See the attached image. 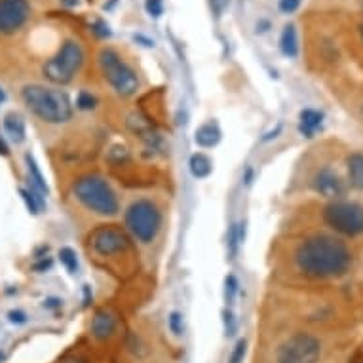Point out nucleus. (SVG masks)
<instances>
[{
    "label": "nucleus",
    "mask_w": 363,
    "mask_h": 363,
    "mask_svg": "<svg viewBox=\"0 0 363 363\" xmlns=\"http://www.w3.org/2000/svg\"><path fill=\"white\" fill-rule=\"evenodd\" d=\"M295 264L308 278H340L352 264V253L342 240L329 234H314L299 244Z\"/></svg>",
    "instance_id": "1"
},
{
    "label": "nucleus",
    "mask_w": 363,
    "mask_h": 363,
    "mask_svg": "<svg viewBox=\"0 0 363 363\" xmlns=\"http://www.w3.org/2000/svg\"><path fill=\"white\" fill-rule=\"evenodd\" d=\"M21 99L36 118H40L46 124H51V126L67 124L68 120H73V114H75L73 103L68 99L67 93L50 88V86H25L21 90Z\"/></svg>",
    "instance_id": "2"
},
{
    "label": "nucleus",
    "mask_w": 363,
    "mask_h": 363,
    "mask_svg": "<svg viewBox=\"0 0 363 363\" xmlns=\"http://www.w3.org/2000/svg\"><path fill=\"white\" fill-rule=\"evenodd\" d=\"M73 196L86 210L101 217H114L120 212V198L109 181L97 173H88L73 183Z\"/></svg>",
    "instance_id": "3"
},
{
    "label": "nucleus",
    "mask_w": 363,
    "mask_h": 363,
    "mask_svg": "<svg viewBox=\"0 0 363 363\" xmlns=\"http://www.w3.org/2000/svg\"><path fill=\"white\" fill-rule=\"evenodd\" d=\"M124 225L129 238L143 245L152 244L162 228V212L149 198H137L124 213Z\"/></svg>",
    "instance_id": "4"
},
{
    "label": "nucleus",
    "mask_w": 363,
    "mask_h": 363,
    "mask_svg": "<svg viewBox=\"0 0 363 363\" xmlns=\"http://www.w3.org/2000/svg\"><path fill=\"white\" fill-rule=\"evenodd\" d=\"M86 63V51L78 40L68 38L61 44L58 53L44 63L42 75L51 84L67 86L75 80V76L82 71Z\"/></svg>",
    "instance_id": "5"
},
{
    "label": "nucleus",
    "mask_w": 363,
    "mask_h": 363,
    "mask_svg": "<svg viewBox=\"0 0 363 363\" xmlns=\"http://www.w3.org/2000/svg\"><path fill=\"white\" fill-rule=\"evenodd\" d=\"M99 71L105 82L112 88V92L120 97H134L139 92V78L134 68L122 60L118 51L112 48H103L97 55Z\"/></svg>",
    "instance_id": "6"
},
{
    "label": "nucleus",
    "mask_w": 363,
    "mask_h": 363,
    "mask_svg": "<svg viewBox=\"0 0 363 363\" xmlns=\"http://www.w3.org/2000/svg\"><path fill=\"white\" fill-rule=\"evenodd\" d=\"M323 221L338 234L360 236L363 232V205L347 200H333L323 212Z\"/></svg>",
    "instance_id": "7"
},
{
    "label": "nucleus",
    "mask_w": 363,
    "mask_h": 363,
    "mask_svg": "<svg viewBox=\"0 0 363 363\" xmlns=\"http://www.w3.org/2000/svg\"><path fill=\"white\" fill-rule=\"evenodd\" d=\"M321 342L308 333H295L278 348V363H320Z\"/></svg>",
    "instance_id": "8"
},
{
    "label": "nucleus",
    "mask_w": 363,
    "mask_h": 363,
    "mask_svg": "<svg viewBox=\"0 0 363 363\" xmlns=\"http://www.w3.org/2000/svg\"><path fill=\"white\" fill-rule=\"evenodd\" d=\"M90 247L93 253L99 257H112L129 251L132 247V238L126 230L114 227V225H103L92 230V234L88 236Z\"/></svg>",
    "instance_id": "9"
},
{
    "label": "nucleus",
    "mask_w": 363,
    "mask_h": 363,
    "mask_svg": "<svg viewBox=\"0 0 363 363\" xmlns=\"http://www.w3.org/2000/svg\"><path fill=\"white\" fill-rule=\"evenodd\" d=\"M31 17L29 0H0V34L10 36L23 29Z\"/></svg>",
    "instance_id": "10"
},
{
    "label": "nucleus",
    "mask_w": 363,
    "mask_h": 363,
    "mask_svg": "<svg viewBox=\"0 0 363 363\" xmlns=\"http://www.w3.org/2000/svg\"><path fill=\"white\" fill-rule=\"evenodd\" d=\"M314 190L320 196L331 198V200H338L340 196L347 195V183L338 175L335 169L323 168L320 169L312 179Z\"/></svg>",
    "instance_id": "11"
},
{
    "label": "nucleus",
    "mask_w": 363,
    "mask_h": 363,
    "mask_svg": "<svg viewBox=\"0 0 363 363\" xmlns=\"http://www.w3.org/2000/svg\"><path fill=\"white\" fill-rule=\"evenodd\" d=\"M116 327H118L116 316L109 310H97L93 316L92 325H90L93 338H97V340H109L116 333Z\"/></svg>",
    "instance_id": "12"
},
{
    "label": "nucleus",
    "mask_w": 363,
    "mask_h": 363,
    "mask_svg": "<svg viewBox=\"0 0 363 363\" xmlns=\"http://www.w3.org/2000/svg\"><path fill=\"white\" fill-rule=\"evenodd\" d=\"M323 124V112L316 109H304L299 116V132L304 137H314L316 132L320 129Z\"/></svg>",
    "instance_id": "13"
},
{
    "label": "nucleus",
    "mask_w": 363,
    "mask_h": 363,
    "mask_svg": "<svg viewBox=\"0 0 363 363\" xmlns=\"http://www.w3.org/2000/svg\"><path fill=\"white\" fill-rule=\"evenodd\" d=\"M221 141V129L217 127V124H213V122H208V124H203L196 129L195 134V143L198 147H202V149H212L215 145Z\"/></svg>",
    "instance_id": "14"
},
{
    "label": "nucleus",
    "mask_w": 363,
    "mask_h": 363,
    "mask_svg": "<svg viewBox=\"0 0 363 363\" xmlns=\"http://www.w3.org/2000/svg\"><path fill=\"white\" fill-rule=\"evenodd\" d=\"M27 162V171H29V179H31V190L36 192L38 196L46 198L48 196V185H46V179H44L42 171L36 166V162L31 154H25Z\"/></svg>",
    "instance_id": "15"
},
{
    "label": "nucleus",
    "mask_w": 363,
    "mask_h": 363,
    "mask_svg": "<svg viewBox=\"0 0 363 363\" xmlns=\"http://www.w3.org/2000/svg\"><path fill=\"white\" fill-rule=\"evenodd\" d=\"M4 129H6V134L10 136V139H12L16 145L25 141L27 136L25 120L21 118L17 112H10V114L4 116Z\"/></svg>",
    "instance_id": "16"
},
{
    "label": "nucleus",
    "mask_w": 363,
    "mask_h": 363,
    "mask_svg": "<svg viewBox=\"0 0 363 363\" xmlns=\"http://www.w3.org/2000/svg\"><path fill=\"white\" fill-rule=\"evenodd\" d=\"M279 50L286 58H297L299 55V36L293 23L284 27V31L279 34Z\"/></svg>",
    "instance_id": "17"
},
{
    "label": "nucleus",
    "mask_w": 363,
    "mask_h": 363,
    "mask_svg": "<svg viewBox=\"0 0 363 363\" xmlns=\"http://www.w3.org/2000/svg\"><path fill=\"white\" fill-rule=\"evenodd\" d=\"M348 166V181L350 186H354L355 190H363V154L354 152L347 158Z\"/></svg>",
    "instance_id": "18"
},
{
    "label": "nucleus",
    "mask_w": 363,
    "mask_h": 363,
    "mask_svg": "<svg viewBox=\"0 0 363 363\" xmlns=\"http://www.w3.org/2000/svg\"><path fill=\"white\" fill-rule=\"evenodd\" d=\"M213 164L210 160V156H205L203 152H196L192 154V158H190V171H192V175L198 179L208 177L210 173H212Z\"/></svg>",
    "instance_id": "19"
},
{
    "label": "nucleus",
    "mask_w": 363,
    "mask_h": 363,
    "mask_svg": "<svg viewBox=\"0 0 363 363\" xmlns=\"http://www.w3.org/2000/svg\"><path fill=\"white\" fill-rule=\"evenodd\" d=\"M19 195L23 198V202H25L29 212L33 213V215H38V213H40V210L44 208L42 196H38L36 192H33L31 188H19Z\"/></svg>",
    "instance_id": "20"
},
{
    "label": "nucleus",
    "mask_w": 363,
    "mask_h": 363,
    "mask_svg": "<svg viewBox=\"0 0 363 363\" xmlns=\"http://www.w3.org/2000/svg\"><path fill=\"white\" fill-rule=\"evenodd\" d=\"M60 261L71 274H75L78 271V257H76V251L73 247H61Z\"/></svg>",
    "instance_id": "21"
},
{
    "label": "nucleus",
    "mask_w": 363,
    "mask_h": 363,
    "mask_svg": "<svg viewBox=\"0 0 363 363\" xmlns=\"http://www.w3.org/2000/svg\"><path fill=\"white\" fill-rule=\"evenodd\" d=\"M97 97L93 95L92 92H86V90H82V92L76 95V109L80 110H93L97 109Z\"/></svg>",
    "instance_id": "22"
},
{
    "label": "nucleus",
    "mask_w": 363,
    "mask_h": 363,
    "mask_svg": "<svg viewBox=\"0 0 363 363\" xmlns=\"http://www.w3.org/2000/svg\"><path fill=\"white\" fill-rule=\"evenodd\" d=\"M236 293H238L236 276H234V274H228L227 278H225V301H227V304L234 303Z\"/></svg>",
    "instance_id": "23"
},
{
    "label": "nucleus",
    "mask_w": 363,
    "mask_h": 363,
    "mask_svg": "<svg viewBox=\"0 0 363 363\" xmlns=\"http://www.w3.org/2000/svg\"><path fill=\"white\" fill-rule=\"evenodd\" d=\"M169 329L173 335H177L181 337L183 335V331H185V323H183V316L179 312H171L169 314Z\"/></svg>",
    "instance_id": "24"
},
{
    "label": "nucleus",
    "mask_w": 363,
    "mask_h": 363,
    "mask_svg": "<svg viewBox=\"0 0 363 363\" xmlns=\"http://www.w3.org/2000/svg\"><path fill=\"white\" fill-rule=\"evenodd\" d=\"M245 350H247V342H245L244 338H240L236 342V347H234V350H232V354H230L228 363H244Z\"/></svg>",
    "instance_id": "25"
},
{
    "label": "nucleus",
    "mask_w": 363,
    "mask_h": 363,
    "mask_svg": "<svg viewBox=\"0 0 363 363\" xmlns=\"http://www.w3.org/2000/svg\"><path fill=\"white\" fill-rule=\"evenodd\" d=\"M145 10L151 17H160L164 14V2L162 0H145Z\"/></svg>",
    "instance_id": "26"
},
{
    "label": "nucleus",
    "mask_w": 363,
    "mask_h": 363,
    "mask_svg": "<svg viewBox=\"0 0 363 363\" xmlns=\"http://www.w3.org/2000/svg\"><path fill=\"white\" fill-rule=\"evenodd\" d=\"M93 34L97 36V38H109L110 36V27L103 21V19H97L95 23L92 25Z\"/></svg>",
    "instance_id": "27"
},
{
    "label": "nucleus",
    "mask_w": 363,
    "mask_h": 363,
    "mask_svg": "<svg viewBox=\"0 0 363 363\" xmlns=\"http://www.w3.org/2000/svg\"><path fill=\"white\" fill-rule=\"evenodd\" d=\"M301 6V0H279L278 8L281 14H293Z\"/></svg>",
    "instance_id": "28"
},
{
    "label": "nucleus",
    "mask_w": 363,
    "mask_h": 363,
    "mask_svg": "<svg viewBox=\"0 0 363 363\" xmlns=\"http://www.w3.org/2000/svg\"><path fill=\"white\" fill-rule=\"evenodd\" d=\"M228 4H230V0H210V6H212L213 14L217 17H221L225 14V10L228 8Z\"/></svg>",
    "instance_id": "29"
},
{
    "label": "nucleus",
    "mask_w": 363,
    "mask_h": 363,
    "mask_svg": "<svg viewBox=\"0 0 363 363\" xmlns=\"http://www.w3.org/2000/svg\"><path fill=\"white\" fill-rule=\"evenodd\" d=\"M225 325H227V335H234V331H236V321H234V316L232 312H225Z\"/></svg>",
    "instance_id": "30"
},
{
    "label": "nucleus",
    "mask_w": 363,
    "mask_h": 363,
    "mask_svg": "<svg viewBox=\"0 0 363 363\" xmlns=\"http://www.w3.org/2000/svg\"><path fill=\"white\" fill-rule=\"evenodd\" d=\"M8 320L12 321V323H25L27 316L21 312V310H12V312L8 314Z\"/></svg>",
    "instance_id": "31"
},
{
    "label": "nucleus",
    "mask_w": 363,
    "mask_h": 363,
    "mask_svg": "<svg viewBox=\"0 0 363 363\" xmlns=\"http://www.w3.org/2000/svg\"><path fill=\"white\" fill-rule=\"evenodd\" d=\"M33 268L36 272L50 271V268H51V259H40V261H38V262H36V264H34Z\"/></svg>",
    "instance_id": "32"
},
{
    "label": "nucleus",
    "mask_w": 363,
    "mask_h": 363,
    "mask_svg": "<svg viewBox=\"0 0 363 363\" xmlns=\"http://www.w3.org/2000/svg\"><path fill=\"white\" fill-rule=\"evenodd\" d=\"M134 38L139 40V42H143V46H147V48H152V46H154V40H151V38H145L143 34H136Z\"/></svg>",
    "instance_id": "33"
},
{
    "label": "nucleus",
    "mask_w": 363,
    "mask_h": 363,
    "mask_svg": "<svg viewBox=\"0 0 363 363\" xmlns=\"http://www.w3.org/2000/svg\"><path fill=\"white\" fill-rule=\"evenodd\" d=\"M268 27H271V21L262 19V21L257 23V33H264V31H268Z\"/></svg>",
    "instance_id": "34"
},
{
    "label": "nucleus",
    "mask_w": 363,
    "mask_h": 363,
    "mask_svg": "<svg viewBox=\"0 0 363 363\" xmlns=\"http://www.w3.org/2000/svg\"><path fill=\"white\" fill-rule=\"evenodd\" d=\"M44 306H48V308H60L61 301L60 299H48V301L44 303Z\"/></svg>",
    "instance_id": "35"
},
{
    "label": "nucleus",
    "mask_w": 363,
    "mask_h": 363,
    "mask_svg": "<svg viewBox=\"0 0 363 363\" xmlns=\"http://www.w3.org/2000/svg\"><path fill=\"white\" fill-rule=\"evenodd\" d=\"M279 132H281V124H278V126H276V129H274V132H271V134H266V136L262 137V141H271L272 137L278 136Z\"/></svg>",
    "instance_id": "36"
},
{
    "label": "nucleus",
    "mask_w": 363,
    "mask_h": 363,
    "mask_svg": "<svg viewBox=\"0 0 363 363\" xmlns=\"http://www.w3.org/2000/svg\"><path fill=\"white\" fill-rule=\"evenodd\" d=\"M244 181H245V185H251V181H253V169H251V168L245 169Z\"/></svg>",
    "instance_id": "37"
},
{
    "label": "nucleus",
    "mask_w": 363,
    "mask_h": 363,
    "mask_svg": "<svg viewBox=\"0 0 363 363\" xmlns=\"http://www.w3.org/2000/svg\"><path fill=\"white\" fill-rule=\"evenodd\" d=\"M8 147H6V143H4V139H2V137H0V154H2V156H8Z\"/></svg>",
    "instance_id": "38"
},
{
    "label": "nucleus",
    "mask_w": 363,
    "mask_h": 363,
    "mask_svg": "<svg viewBox=\"0 0 363 363\" xmlns=\"http://www.w3.org/2000/svg\"><path fill=\"white\" fill-rule=\"evenodd\" d=\"M61 4H63V6H68V8H73V6L78 4V0H61Z\"/></svg>",
    "instance_id": "39"
},
{
    "label": "nucleus",
    "mask_w": 363,
    "mask_h": 363,
    "mask_svg": "<svg viewBox=\"0 0 363 363\" xmlns=\"http://www.w3.org/2000/svg\"><path fill=\"white\" fill-rule=\"evenodd\" d=\"M63 363H86V360H82V358H67Z\"/></svg>",
    "instance_id": "40"
},
{
    "label": "nucleus",
    "mask_w": 363,
    "mask_h": 363,
    "mask_svg": "<svg viewBox=\"0 0 363 363\" xmlns=\"http://www.w3.org/2000/svg\"><path fill=\"white\" fill-rule=\"evenodd\" d=\"M4 99H6V95H4V92H2V88H0V103H4Z\"/></svg>",
    "instance_id": "41"
},
{
    "label": "nucleus",
    "mask_w": 363,
    "mask_h": 363,
    "mask_svg": "<svg viewBox=\"0 0 363 363\" xmlns=\"http://www.w3.org/2000/svg\"><path fill=\"white\" fill-rule=\"evenodd\" d=\"M0 360H4V354H0Z\"/></svg>",
    "instance_id": "42"
},
{
    "label": "nucleus",
    "mask_w": 363,
    "mask_h": 363,
    "mask_svg": "<svg viewBox=\"0 0 363 363\" xmlns=\"http://www.w3.org/2000/svg\"><path fill=\"white\" fill-rule=\"evenodd\" d=\"M360 31H362V38H363V25H362V29H360Z\"/></svg>",
    "instance_id": "43"
}]
</instances>
